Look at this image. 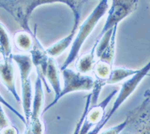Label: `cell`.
Here are the masks:
<instances>
[{
  "instance_id": "cell-1",
  "label": "cell",
  "mask_w": 150,
  "mask_h": 134,
  "mask_svg": "<svg viewBox=\"0 0 150 134\" xmlns=\"http://www.w3.org/2000/svg\"><path fill=\"white\" fill-rule=\"evenodd\" d=\"M108 10V0H101L98 5L88 16L86 19L79 26L77 33L75 36L74 40L71 45V48L68 53V57L61 67V70L68 68V66L79 57L80 49L86 41V38L92 33L96 25L98 24L100 20L105 14Z\"/></svg>"
},
{
  "instance_id": "cell-2",
  "label": "cell",
  "mask_w": 150,
  "mask_h": 134,
  "mask_svg": "<svg viewBox=\"0 0 150 134\" xmlns=\"http://www.w3.org/2000/svg\"><path fill=\"white\" fill-rule=\"evenodd\" d=\"M68 5V0H26V1H0V8L7 11L14 17L23 30L33 35L29 26V18L36 8L41 5L53 3Z\"/></svg>"
},
{
  "instance_id": "cell-3",
  "label": "cell",
  "mask_w": 150,
  "mask_h": 134,
  "mask_svg": "<svg viewBox=\"0 0 150 134\" xmlns=\"http://www.w3.org/2000/svg\"><path fill=\"white\" fill-rule=\"evenodd\" d=\"M149 71L150 61L147 63L143 68L139 69L137 73H136L134 76H131V78L127 79L126 81L122 84L118 96L115 100L113 104H112V108L110 109L108 113L105 114V116H104V118L102 122L98 124L96 127H95L93 129L91 130L87 134H99V133L101 132L103 127L108 122V120L111 118L112 115L116 113V111H118V109L124 103V102L126 101L127 99L134 92V91L138 87L140 82L143 81V79L146 76H148V73L149 72Z\"/></svg>"
},
{
  "instance_id": "cell-4",
  "label": "cell",
  "mask_w": 150,
  "mask_h": 134,
  "mask_svg": "<svg viewBox=\"0 0 150 134\" xmlns=\"http://www.w3.org/2000/svg\"><path fill=\"white\" fill-rule=\"evenodd\" d=\"M11 58L18 66L21 75L23 109L26 124L29 122L32 112L33 96L30 73L33 69V64L30 55L28 54H12Z\"/></svg>"
},
{
  "instance_id": "cell-5",
  "label": "cell",
  "mask_w": 150,
  "mask_h": 134,
  "mask_svg": "<svg viewBox=\"0 0 150 134\" xmlns=\"http://www.w3.org/2000/svg\"><path fill=\"white\" fill-rule=\"evenodd\" d=\"M61 72L63 77V87H62V91L58 97L53 100L49 105L43 109L42 115L48 109L54 106L59 100L65 95L76 91H92L93 89L95 79L91 76L81 74L77 71L68 68L62 69Z\"/></svg>"
},
{
  "instance_id": "cell-6",
  "label": "cell",
  "mask_w": 150,
  "mask_h": 134,
  "mask_svg": "<svg viewBox=\"0 0 150 134\" xmlns=\"http://www.w3.org/2000/svg\"><path fill=\"white\" fill-rule=\"evenodd\" d=\"M138 2L135 0H113L112 5L108 10V17L106 22L101 29V33L98 36L99 40L101 36L108 30L118 26L122 21L126 18L131 13H133L137 7Z\"/></svg>"
},
{
  "instance_id": "cell-7",
  "label": "cell",
  "mask_w": 150,
  "mask_h": 134,
  "mask_svg": "<svg viewBox=\"0 0 150 134\" xmlns=\"http://www.w3.org/2000/svg\"><path fill=\"white\" fill-rule=\"evenodd\" d=\"M85 2H86V1H71V0L68 2V6L71 9L74 15V23L71 31L63 38H62L61 40L46 48V52L49 57L53 58L58 57L65 51H66L70 45H72L78 30L81 9Z\"/></svg>"
},
{
  "instance_id": "cell-8",
  "label": "cell",
  "mask_w": 150,
  "mask_h": 134,
  "mask_svg": "<svg viewBox=\"0 0 150 134\" xmlns=\"http://www.w3.org/2000/svg\"><path fill=\"white\" fill-rule=\"evenodd\" d=\"M128 124L126 134H150V100L143 103L127 115Z\"/></svg>"
},
{
  "instance_id": "cell-9",
  "label": "cell",
  "mask_w": 150,
  "mask_h": 134,
  "mask_svg": "<svg viewBox=\"0 0 150 134\" xmlns=\"http://www.w3.org/2000/svg\"><path fill=\"white\" fill-rule=\"evenodd\" d=\"M45 100L43 81L39 76H37L35 84V93L32 103V112L29 122L25 125L29 126L33 134L45 133V124L41 119Z\"/></svg>"
},
{
  "instance_id": "cell-10",
  "label": "cell",
  "mask_w": 150,
  "mask_h": 134,
  "mask_svg": "<svg viewBox=\"0 0 150 134\" xmlns=\"http://www.w3.org/2000/svg\"><path fill=\"white\" fill-rule=\"evenodd\" d=\"M118 93L117 90L112 91L104 100L99 104H96L92 108H89L84 118L82 127L79 134H87L91 130L103 121L105 116V108L108 106L115 95Z\"/></svg>"
},
{
  "instance_id": "cell-11",
  "label": "cell",
  "mask_w": 150,
  "mask_h": 134,
  "mask_svg": "<svg viewBox=\"0 0 150 134\" xmlns=\"http://www.w3.org/2000/svg\"><path fill=\"white\" fill-rule=\"evenodd\" d=\"M41 78L42 80L43 83L46 85L48 93H50V91L49 87L47 84L46 80L50 83L55 93L53 100L57 98L62 91V86L58 66H57V64H56V61L53 57H49V58H48V61L47 63L46 66L45 67L44 70L41 73Z\"/></svg>"
},
{
  "instance_id": "cell-12",
  "label": "cell",
  "mask_w": 150,
  "mask_h": 134,
  "mask_svg": "<svg viewBox=\"0 0 150 134\" xmlns=\"http://www.w3.org/2000/svg\"><path fill=\"white\" fill-rule=\"evenodd\" d=\"M14 61L11 57L2 58L0 60V80L7 88L8 91L14 96L17 102L21 101V98L17 91L15 84Z\"/></svg>"
},
{
  "instance_id": "cell-13",
  "label": "cell",
  "mask_w": 150,
  "mask_h": 134,
  "mask_svg": "<svg viewBox=\"0 0 150 134\" xmlns=\"http://www.w3.org/2000/svg\"><path fill=\"white\" fill-rule=\"evenodd\" d=\"M98 42V41L96 40L94 46L88 53H84L77 57V60L75 63V67L77 72L86 75L93 69L94 65L96 63L95 55H96V49Z\"/></svg>"
},
{
  "instance_id": "cell-14",
  "label": "cell",
  "mask_w": 150,
  "mask_h": 134,
  "mask_svg": "<svg viewBox=\"0 0 150 134\" xmlns=\"http://www.w3.org/2000/svg\"><path fill=\"white\" fill-rule=\"evenodd\" d=\"M36 32V27L33 32V34L21 30L16 33L14 36V44L19 51L24 52H30L33 49L34 43V36Z\"/></svg>"
},
{
  "instance_id": "cell-15",
  "label": "cell",
  "mask_w": 150,
  "mask_h": 134,
  "mask_svg": "<svg viewBox=\"0 0 150 134\" xmlns=\"http://www.w3.org/2000/svg\"><path fill=\"white\" fill-rule=\"evenodd\" d=\"M139 69H132L125 68V67H116L112 68L110 78L106 81V85L108 84H114L118 82L123 81L125 79H128L131 76H134L137 73Z\"/></svg>"
},
{
  "instance_id": "cell-16",
  "label": "cell",
  "mask_w": 150,
  "mask_h": 134,
  "mask_svg": "<svg viewBox=\"0 0 150 134\" xmlns=\"http://www.w3.org/2000/svg\"><path fill=\"white\" fill-rule=\"evenodd\" d=\"M0 48L2 51L1 54L2 55V58L11 57L13 54L11 40L8 33L1 22H0Z\"/></svg>"
},
{
  "instance_id": "cell-17",
  "label": "cell",
  "mask_w": 150,
  "mask_h": 134,
  "mask_svg": "<svg viewBox=\"0 0 150 134\" xmlns=\"http://www.w3.org/2000/svg\"><path fill=\"white\" fill-rule=\"evenodd\" d=\"M0 134H19L18 129L11 123L0 104Z\"/></svg>"
},
{
  "instance_id": "cell-18",
  "label": "cell",
  "mask_w": 150,
  "mask_h": 134,
  "mask_svg": "<svg viewBox=\"0 0 150 134\" xmlns=\"http://www.w3.org/2000/svg\"><path fill=\"white\" fill-rule=\"evenodd\" d=\"M91 100H92V93H89L88 96H86V103H85V106H84V109L82 112V115L80 116V119H79L78 122L76 124V127H75V129L74 130L73 133L72 134H79L80 130V128L82 127V124L83 123L84 118L86 117V115L87 112L89 111V108H90L91 105Z\"/></svg>"
},
{
  "instance_id": "cell-19",
  "label": "cell",
  "mask_w": 150,
  "mask_h": 134,
  "mask_svg": "<svg viewBox=\"0 0 150 134\" xmlns=\"http://www.w3.org/2000/svg\"><path fill=\"white\" fill-rule=\"evenodd\" d=\"M128 124V119L126 117L124 121L121 122L120 124L111 127L102 132L99 133V134H120L122 131H124L126 128L127 125Z\"/></svg>"
},
{
  "instance_id": "cell-20",
  "label": "cell",
  "mask_w": 150,
  "mask_h": 134,
  "mask_svg": "<svg viewBox=\"0 0 150 134\" xmlns=\"http://www.w3.org/2000/svg\"><path fill=\"white\" fill-rule=\"evenodd\" d=\"M0 103H1L2 105H5V107H7V108H8L9 110L11 111V112H13V113H14V115H15L16 116H17V117H18L19 118L21 119V120H22L23 122L24 123V124H26V120H25V118H24L23 115H22L21 113H20V112H17V109H15V108H14V107L12 106V105H11V104H9V103H8V102L6 101V100H5V99H4V97L1 94H0Z\"/></svg>"
},
{
  "instance_id": "cell-21",
  "label": "cell",
  "mask_w": 150,
  "mask_h": 134,
  "mask_svg": "<svg viewBox=\"0 0 150 134\" xmlns=\"http://www.w3.org/2000/svg\"><path fill=\"white\" fill-rule=\"evenodd\" d=\"M23 134H33V133L31 132V130L29 126L26 125V128H25V131H24Z\"/></svg>"
},
{
  "instance_id": "cell-22",
  "label": "cell",
  "mask_w": 150,
  "mask_h": 134,
  "mask_svg": "<svg viewBox=\"0 0 150 134\" xmlns=\"http://www.w3.org/2000/svg\"><path fill=\"white\" fill-rule=\"evenodd\" d=\"M143 96H144L145 98H148L150 100V89L146 90V91H145V93H144V95H143Z\"/></svg>"
},
{
  "instance_id": "cell-23",
  "label": "cell",
  "mask_w": 150,
  "mask_h": 134,
  "mask_svg": "<svg viewBox=\"0 0 150 134\" xmlns=\"http://www.w3.org/2000/svg\"><path fill=\"white\" fill-rule=\"evenodd\" d=\"M2 53V51H1V48H0V53Z\"/></svg>"
}]
</instances>
